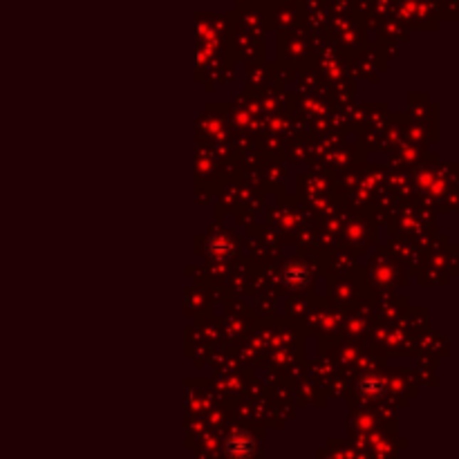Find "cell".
I'll return each instance as SVG.
<instances>
[{
	"label": "cell",
	"mask_w": 459,
	"mask_h": 459,
	"mask_svg": "<svg viewBox=\"0 0 459 459\" xmlns=\"http://www.w3.org/2000/svg\"><path fill=\"white\" fill-rule=\"evenodd\" d=\"M226 450L233 453V455H249V453H253V441L249 435L236 433L231 439L226 441Z\"/></svg>",
	"instance_id": "obj_1"
}]
</instances>
